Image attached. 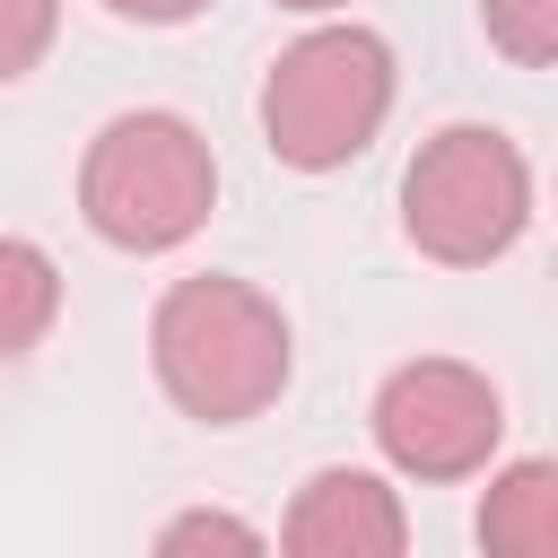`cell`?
<instances>
[{"instance_id":"6da1fadb","label":"cell","mask_w":558,"mask_h":558,"mask_svg":"<svg viewBox=\"0 0 558 558\" xmlns=\"http://www.w3.org/2000/svg\"><path fill=\"white\" fill-rule=\"evenodd\" d=\"M148 357H157V384L183 418L201 427H244L262 418L279 392H288V314L253 288V279H227V270H201V279H174L148 314Z\"/></svg>"},{"instance_id":"7a4b0ae2","label":"cell","mask_w":558,"mask_h":558,"mask_svg":"<svg viewBox=\"0 0 558 558\" xmlns=\"http://www.w3.org/2000/svg\"><path fill=\"white\" fill-rule=\"evenodd\" d=\"M209 201H218V166H209V140L183 113H113L87 140L78 209H87V227L105 244L174 253L183 235H201Z\"/></svg>"},{"instance_id":"3957f363","label":"cell","mask_w":558,"mask_h":558,"mask_svg":"<svg viewBox=\"0 0 558 558\" xmlns=\"http://www.w3.org/2000/svg\"><path fill=\"white\" fill-rule=\"evenodd\" d=\"M392 113V44L366 26H314L296 35L262 78V140L296 174L349 166Z\"/></svg>"},{"instance_id":"277c9868","label":"cell","mask_w":558,"mask_h":558,"mask_svg":"<svg viewBox=\"0 0 558 558\" xmlns=\"http://www.w3.org/2000/svg\"><path fill=\"white\" fill-rule=\"evenodd\" d=\"M523 218H532V166H523V148H514L506 131H488V122H445V131L410 157V174H401V227H410V244H418L427 262H445V270L497 262V253L523 235Z\"/></svg>"},{"instance_id":"5b68a950","label":"cell","mask_w":558,"mask_h":558,"mask_svg":"<svg viewBox=\"0 0 558 558\" xmlns=\"http://www.w3.org/2000/svg\"><path fill=\"white\" fill-rule=\"evenodd\" d=\"M506 436V401L462 357H410L375 392V445L410 480H471Z\"/></svg>"},{"instance_id":"8992f818","label":"cell","mask_w":558,"mask_h":558,"mask_svg":"<svg viewBox=\"0 0 558 558\" xmlns=\"http://www.w3.org/2000/svg\"><path fill=\"white\" fill-rule=\"evenodd\" d=\"M279 541L296 558H401L410 514L375 471H314L279 523Z\"/></svg>"},{"instance_id":"52a82bcc","label":"cell","mask_w":558,"mask_h":558,"mask_svg":"<svg viewBox=\"0 0 558 558\" xmlns=\"http://www.w3.org/2000/svg\"><path fill=\"white\" fill-rule=\"evenodd\" d=\"M480 549L558 558V462H506L480 497Z\"/></svg>"},{"instance_id":"ba28073f","label":"cell","mask_w":558,"mask_h":558,"mask_svg":"<svg viewBox=\"0 0 558 558\" xmlns=\"http://www.w3.org/2000/svg\"><path fill=\"white\" fill-rule=\"evenodd\" d=\"M61 314V270L44 244L26 235H0V357H26Z\"/></svg>"},{"instance_id":"9c48e42d","label":"cell","mask_w":558,"mask_h":558,"mask_svg":"<svg viewBox=\"0 0 558 558\" xmlns=\"http://www.w3.org/2000/svg\"><path fill=\"white\" fill-rule=\"evenodd\" d=\"M480 26H488V44H497L506 61H523V70L558 61V0H480Z\"/></svg>"},{"instance_id":"30bf717a","label":"cell","mask_w":558,"mask_h":558,"mask_svg":"<svg viewBox=\"0 0 558 558\" xmlns=\"http://www.w3.org/2000/svg\"><path fill=\"white\" fill-rule=\"evenodd\" d=\"M52 26H61V0H0V87L52 52Z\"/></svg>"},{"instance_id":"8fae6325","label":"cell","mask_w":558,"mask_h":558,"mask_svg":"<svg viewBox=\"0 0 558 558\" xmlns=\"http://www.w3.org/2000/svg\"><path fill=\"white\" fill-rule=\"evenodd\" d=\"M157 549H166V558H174V549H244V558H253V549H262V532H253V523H235V514H174V523L157 532Z\"/></svg>"},{"instance_id":"7c38bea8","label":"cell","mask_w":558,"mask_h":558,"mask_svg":"<svg viewBox=\"0 0 558 558\" xmlns=\"http://www.w3.org/2000/svg\"><path fill=\"white\" fill-rule=\"evenodd\" d=\"M113 17H131V26H183V17H201L209 0H105Z\"/></svg>"},{"instance_id":"4fadbf2b","label":"cell","mask_w":558,"mask_h":558,"mask_svg":"<svg viewBox=\"0 0 558 558\" xmlns=\"http://www.w3.org/2000/svg\"><path fill=\"white\" fill-rule=\"evenodd\" d=\"M279 9H340V0H279Z\"/></svg>"}]
</instances>
